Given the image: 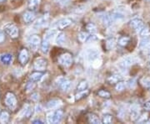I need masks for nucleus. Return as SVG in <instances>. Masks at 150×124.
<instances>
[{
	"label": "nucleus",
	"mask_w": 150,
	"mask_h": 124,
	"mask_svg": "<svg viewBox=\"0 0 150 124\" xmlns=\"http://www.w3.org/2000/svg\"><path fill=\"white\" fill-rule=\"evenodd\" d=\"M58 61H59L60 65L66 66V67H69L72 64L73 59H72V56H71V54L69 53H65V54H61L59 56Z\"/></svg>",
	"instance_id": "obj_1"
},
{
	"label": "nucleus",
	"mask_w": 150,
	"mask_h": 124,
	"mask_svg": "<svg viewBox=\"0 0 150 124\" xmlns=\"http://www.w3.org/2000/svg\"><path fill=\"white\" fill-rule=\"evenodd\" d=\"M134 62H135V59H134V57H132V56H127V57L123 58V59H121V61L118 63V65L123 70H126L127 68H129L132 65H134Z\"/></svg>",
	"instance_id": "obj_2"
},
{
	"label": "nucleus",
	"mask_w": 150,
	"mask_h": 124,
	"mask_svg": "<svg viewBox=\"0 0 150 124\" xmlns=\"http://www.w3.org/2000/svg\"><path fill=\"white\" fill-rule=\"evenodd\" d=\"M130 26L134 29L136 31L138 32H140L144 28V21L141 19H139V18H136V19H132L130 23H129Z\"/></svg>",
	"instance_id": "obj_3"
},
{
	"label": "nucleus",
	"mask_w": 150,
	"mask_h": 124,
	"mask_svg": "<svg viewBox=\"0 0 150 124\" xmlns=\"http://www.w3.org/2000/svg\"><path fill=\"white\" fill-rule=\"evenodd\" d=\"M5 103L6 105L11 109H14L17 105V99L14 94L8 92L5 97Z\"/></svg>",
	"instance_id": "obj_4"
},
{
	"label": "nucleus",
	"mask_w": 150,
	"mask_h": 124,
	"mask_svg": "<svg viewBox=\"0 0 150 124\" xmlns=\"http://www.w3.org/2000/svg\"><path fill=\"white\" fill-rule=\"evenodd\" d=\"M86 57L88 61L93 63L95 59L99 58V52L96 49H88L86 51Z\"/></svg>",
	"instance_id": "obj_5"
},
{
	"label": "nucleus",
	"mask_w": 150,
	"mask_h": 124,
	"mask_svg": "<svg viewBox=\"0 0 150 124\" xmlns=\"http://www.w3.org/2000/svg\"><path fill=\"white\" fill-rule=\"evenodd\" d=\"M48 65V62L47 60L43 58H37V59L34 60V69L39 71H43L46 69Z\"/></svg>",
	"instance_id": "obj_6"
},
{
	"label": "nucleus",
	"mask_w": 150,
	"mask_h": 124,
	"mask_svg": "<svg viewBox=\"0 0 150 124\" xmlns=\"http://www.w3.org/2000/svg\"><path fill=\"white\" fill-rule=\"evenodd\" d=\"M7 34L10 36L11 38H17L18 36V29L13 24H8L4 28Z\"/></svg>",
	"instance_id": "obj_7"
},
{
	"label": "nucleus",
	"mask_w": 150,
	"mask_h": 124,
	"mask_svg": "<svg viewBox=\"0 0 150 124\" xmlns=\"http://www.w3.org/2000/svg\"><path fill=\"white\" fill-rule=\"evenodd\" d=\"M59 86L60 88L63 92H68L70 90L71 86H72V82L67 79H63V78H59Z\"/></svg>",
	"instance_id": "obj_8"
},
{
	"label": "nucleus",
	"mask_w": 150,
	"mask_h": 124,
	"mask_svg": "<svg viewBox=\"0 0 150 124\" xmlns=\"http://www.w3.org/2000/svg\"><path fill=\"white\" fill-rule=\"evenodd\" d=\"M139 118V108L136 105H134L130 109V118L133 121H136Z\"/></svg>",
	"instance_id": "obj_9"
},
{
	"label": "nucleus",
	"mask_w": 150,
	"mask_h": 124,
	"mask_svg": "<svg viewBox=\"0 0 150 124\" xmlns=\"http://www.w3.org/2000/svg\"><path fill=\"white\" fill-rule=\"evenodd\" d=\"M110 17H111L112 21L113 23L115 21H120V20L123 19L124 14L120 11H115V12H112V14H110Z\"/></svg>",
	"instance_id": "obj_10"
},
{
	"label": "nucleus",
	"mask_w": 150,
	"mask_h": 124,
	"mask_svg": "<svg viewBox=\"0 0 150 124\" xmlns=\"http://www.w3.org/2000/svg\"><path fill=\"white\" fill-rule=\"evenodd\" d=\"M28 59V53L27 49H23L20 51V54H19V61L22 65H25L27 63Z\"/></svg>",
	"instance_id": "obj_11"
},
{
	"label": "nucleus",
	"mask_w": 150,
	"mask_h": 124,
	"mask_svg": "<svg viewBox=\"0 0 150 124\" xmlns=\"http://www.w3.org/2000/svg\"><path fill=\"white\" fill-rule=\"evenodd\" d=\"M23 20L25 23H31L33 22L34 19H35V14L33 12H31V11H27L24 13L23 14Z\"/></svg>",
	"instance_id": "obj_12"
},
{
	"label": "nucleus",
	"mask_w": 150,
	"mask_h": 124,
	"mask_svg": "<svg viewBox=\"0 0 150 124\" xmlns=\"http://www.w3.org/2000/svg\"><path fill=\"white\" fill-rule=\"evenodd\" d=\"M72 24V21L70 19H68V18H65V19H63L61 20H59L58 22V24L57 26L59 28V29H65L68 26H69L70 24Z\"/></svg>",
	"instance_id": "obj_13"
},
{
	"label": "nucleus",
	"mask_w": 150,
	"mask_h": 124,
	"mask_svg": "<svg viewBox=\"0 0 150 124\" xmlns=\"http://www.w3.org/2000/svg\"><path fill=\"white\" fill-rule=\"evenodd\" d=\"M64 116V113L61 110H57L56 112H54V123H59Z\"/></svg>",
	"instance_id": "obj_14"
},
{
	"label": "nucleus",
	"mask_w": 150,
	"mask_h": 124,
	"mask_svg": "<svg viewBox=\"0 0 150 124\" xmlns=\"http://www.w3.org/2000/svg\"><path fill=\"white\" fill-rule=\"evenodd\" d=\"M65 41V34L64 32L58 33L55 39V43L59 45H62Z\"/></svg>",
	"instance_id": "obj_15"
},
{
	"label": "nucleus",
	"mask_w": 150,
	"mask_h": 124,
	"mask_svg": "<svg viewBox=\"0 0 150 124\" xmlns=\"http://www.w3.org/2000/svg\"><path fill=\"white\" fill-rule=\"evenodd\" d=\"M102 22L104 26H106V27L110 26L112 24V19L110 17V14H103L102 16Z\"/></svg>",
	"instance_id": "obj_16"
},
{
	"label": "nucleus",
	"mask_w": 150,
	"mask_h": 124,
	"mask_svg": "<svg viewBox=\"0 0 150 124\" xmlns=\"http://www.w3.org/2000/svg\"><path fill=\"white\" fill-rule=\"evenodd\" d=\"M116 39L114 38H109L107 40H106V43H105V45H106V48L108 50H111L112 49L115 47V45H116Z\"/></svg>",
	"instance_id": "obj_17"
},
{
	"label": "nucleus",
	"mask_w": 150,
	"mask_h": 124,
	"mask_svg": "<svg viewBox=\"0 0 150 124\" xmlns=\"http://www.w3.org/2000/svg\"><path fill=\"white\" fill-rule=\"evenodd\" d=\"M57 34H58L57 30H55V29H50V30H48V32L45 34V35H44V39L49 41V40H51V39H54V37H56V35H57Z\"/></svg>",
	"instance_id": "obj_18"
},
{
	"label": "nucleus",
	"mask_w": 150,
	"mask_h": 124,
	"mask_svg": "<svg viewBox=\"0 0 150 124\" xmlns=\"http://www.w3.org/2000/svg\"><path fill=\"white\" fill-rule=\"evenodd\" d=\"M60 105H61V101H59V100H51L47 103V108L48 109H55Z\"/></svg>",
	"instance_id": "obj_19"
},
{
	"label": "nucleus",
	"mask_w": 150,
	"mask_h": 124,
	"mask_svg": "<svg viewBox=\"0 0 150 124\" xmlns=\"http://www.w3.org/2000/svg\"><path fill=\"white\" fill-rule=\"evenodd\" d=\"M12 59H13V57L10 54H4L0 56V60L6 65L9 64L12 61Z\"/></svg>",
	"instance_id": "obj_20"
},
{
	"label": "nucleus",
	"mask_w": 150,
	"mask_h": 124,
	"mask_svg": "<svg viewBox=\"0 0 150 124\" xmlns=\"http://www.w3.org/2000/svg\"><path fill=\"white\" fill-rule=\"evenodd\" d=\"M88 122L93 124H100L101 121L98 118V117L93 113H90L88 115Z\"/></svg>",
	"instance_id": "obj_21"
},
{
	"label": "nucleus",
	"mask_w": 150,
	"mask_h": 124,
	"mask_svg": "<svg viewBox=\"0 0 150 124\" xmlns=\"http://www.w3.org/2000/svg\"><path fill=\"white\" fill-rule=\"evenodd\" d=\"M29 43L33 46H38L39 44L41 43V39L39 38V36H38V35H32L29 38Z\"/></svg>",
	"instance_id": "obj_22"
},
{
	"label": "nucleus",
	"mask_w": 150,
	"mask_h": 124,
	"mask_svg": "<svg viewBox=\"0 0 150 124\" xmlns=\"http://www.w3.org/2000/svg\"><path fill=\"white\" fill-rule=\"evenodd\" d=\"M150 45V37L149 36H145L141 39L139 43V47L141 49H144Z\"/></svg>",
	"instance_id": "obj_23"
},
{
	"label": "nucleus",
	"mask_w": 150,
	"mask_h": 124,
	"mask_svg": "<svg viewBox=\"0 0 150 124\" xmlns=\"http://www.w3.org/2000/svg\"><path fill=\"white\" fill-rule=\"evenodd\" d=\"M9 119V114L7 112H2L0 114V123H7Z\"/></svg>",
	"instance_id": "obj_24"
},
{
	"label": "nucleus",
	"mask_w": 150,
	"mask_h": 124,
	"mask_svg": "<svg viewBox=\"0 0 150 124\" xmlns=\"http://www.w3.org/2000/svg\"><path fill=\"white\" fill-rule=\"evenodd\" d=\"M41 49H42L43 53H44V54L48 53V49H49V42H48V40L44 39V40L41 44Z\"/></svg>",
	"instance_id": "obj_25"
},
{
	"label": "nucleus",
	"mask_w": 150,
	"mask_h": 124,
	"mask_svg": "<svg viewBox=\"0 0 150 124\" xmlns=\"http://www.w3.org/2000/svg\"><path fill=\"white\" fill-rule=\"evenodd\" d=\"M88 87V81H82L78 85L77 89H78L79 92H82V91H85V90H87Z\"/></svg>",
	"instance_id": "obj_26"
},
{
	"label": "nucleus",
	"mask_w": 150,
	"mask_h": 124,
	"mask_svg": "<svg viewBox=\"0 0 150 124\" xmlns=\"http://www.w3.org/2000/svg\"><path fill=\"white\" fill-rule=\"evenodd\" d=\"M43 73H41V72H34V73H33L32 75L30 76V79L33 81H39L42 77H43Z\"/></svg>",
	"instance_id": "obj_27"
},
{
	"label": "nucleus",
	"mask_w": 150,
	"mask_h": 124,
	"mask_svg": "<svg viewBox=\"0 0 150 124\" xmlns=\"http://www.w3.org/2000/svg\"><path fill=\"white\" fill-rule=\"evenodd\" d=\"M48 16H44L43 18H41V19H39L38 20L36 23V26L38 27H42V26H44V25H46V24H47V21H48Z\"/></svg>",
	"instance_id": "obj_28"
},
{
	"label": "nucleus",
	"mask_w": 150,
	"mask_h": 124,
	"mask_svg": "<svg viewBox=\"0 0 150 124\" xmlns=\"http://www.w3.org/2000/svg\"><path fill=\"white\" fill-rule=\"evenodd\" d=\"M87 29L88 30V32L91 33L92 34H94L97 32L96 26L93 24H92V23H89V24H87Z\"/></svg>",
	"instance_id": "obj_29"
},
{
	"label": "nucleus",
	"mask_w": 150,
	"mask_h": 124,
	"mask_svg": "<svg viewBox=\"0 0 150 124\" xmlns=\"http://www.w3.org/2000/svg\"><path fill=\"white\" fill-rule=\"evenodd\" d=\"M141 83L142 85L144 86L145 88L149 89L150 91V79L149 78H147V77H144L141 80Z\"/></svg>",
	"instance_id": "obj_30"
},
{
	"label": "nucleus",
	"mask_w": 150,
	"mask_h": 124,
	"mask_svg": "<svg viewBox=\"0 0 150 124\" xmlns=\"http://www.w3.org/2000/svg\"><path fill=\"white\" fill-rule=\"evenodd\" d=\"M129 43V37H122L118 39V44L121 45V46H126Z\"/></svg>",
	"instance_id": "obj_31"
},
{
	"label": "nucleus",
	"mask_w": 150,
	"mask_h": 124,
	"mask_svg": "<svg viewBox=\"0 0 150 124\" xmlns=\"http://www.w3.org/2000/svg\"><path fill=\"white\" fill-rule=\"evenodd\" d=\"M88 38V34L85 32H80L79 34V39L81 42H85Z\"/></svg>",
	"instance_id": "obj_32"
},
{
	"label": "nucleus",
	"mask_w": 150,
	"mask_h": 124,
	"mask_svg": "<svg viewBox=\"0 0 150 124\" xmlns=\"http://www.w3.org/2000/svg\"><path fill=\"white\" fill-rule=\"evenodd\" d=\"M140 35L145 37V36H149L150 35V29L148 27H144L141 31L139 32Z\"/></svg>",
	"instance_id": "obj_33"
},
{
	"label": "nucleus",
	"mask_w": 150,
	"mask_h": 124,
	"mask_svg": "<svg viewBox=\"0 0 150 124\" xmlns=\"http://www.w3.org/2000/svg\"><path fill=\"white\" fill-rule=\"evenodd\" d=\"M112 117L111 115H105L103 117V123L106 124L112 123Z\"/></svg>",
	"instance_id": "obj_34"
},
{
	"label": "nucleus",
	"mask_w": 150,
	"mask_h": 124,
	"mask_svg": "<svg viewBox=\"0 0 150 124\" xmlns=\"http://www.w3.org/2000/svg\"><path fill=\"white\" fill-rule=\"evenodd\" d=\"M98 96L101 97H104V98H109L110 97V93L107 91H105V90H101V91H99L98 92Z\"/></svg>",
	"instance_id": "obj_35"
},
{
	"label": "nucleus",
	"mask_w": 150,
	"mask_h": 124,
	"mask_svg": "<svg viewBox=\"0 0 150 124\" xmlns=\"http://www.w3.org/2000/svg\"><path fill=\"white\" fill-rule=\"evenodd\" d=\"M124 88H125V84L123 82H118L115 86V89L117 92H122L124 90Z\"/></svg>",
	"instance_id": "obj_36"
},
{
	"label": "nucleus",
	"mask_w": 150,
	"mask_h": 124,
	"mask_svg": "<svg viewBox=\"0 0 150 124\" xmlns=\"http://www.w3.org/2000/svg\"><path fill=\"white\" fill-rule=\"evenodd\" d=\"M39 3H40V0H30L29 7L32 8V9H35L37 6H38Z\"/></svg>",
	"instance_id": "obj_37"
},
{
	"label": "nucleus",
	"mask_w": 150,
	"mask_h": 124,
	"mask_svg": "<svg viewBox=\"0 0 150 124\" xmlns=\"http://www.w3.org/2000/svg\"><path fill=\"white\" fill-rule=\"evenodd\" d=\"M88 93V91L85 90V91H82V92H79L76 96H75V98L77 99V100H79L81 98H83V97H85V95Z\"/></svg>",
	"instance_id": "obj_38"
},
{
	"label": "nucleus",
	"mask_w": 150,
	"mask_h": 124,
	"mask_svg": "<svg viewBox=\"0 0 150 124\" xmlns=\"http://www.w3.org/2000/svg\"><path fill=\"white\" fill-rule=\"evenodd\" d=\"M92 64H93V66L94 68H98V67H100L101 65H102V60L98 58V59H95Z\"/></svg>",
	"instance_id": "obj_39"
},
{
	"label": "nucleus",
	"mask_w": 150,
	"mask_h": 124,
	"mask_svg": "<svg viewBox=\"0 0 150 124\" xmlns=\"http://www.w3.org/2000/svg\"><path fill=\"white\" fill-rule=\"evenodd\" d=\"M98 39V38L97 37L96 35H94V34H92L90 36H88V38L87 39V42H88V43H93V42H95Z\"/></svg>",
	"instance_id": "obj_40"
},
{
	"label": "nucleus",
	"mask_w": 150,
	"mask_h": 124,
	"mask_svg": "<svg viewBox=\"0 0 150 124\" xmlns=\"http://www.w3.org/2000/svg\"><path fill=\"white\" fill-rule=\"evenodd\" d=\"M47 122L48 123H54V113H49L47 115Z\"/></svg>",
	"instance_id": "obj_41"
},
{
	"label": "nucleus",
	"mask_w": 150,
	"mask_h": 124,
	"mask_svg": "<svg viewBox=\"0 0 150 124\" xmlns=\"http://www.w3.org/2000/svg\"><path fill=\"white\" fill-rule=\"evenodd\" d=\"M128 86H129V88H134L136 86V81L135 79H130L129 81H128Z\"/></svg>",
	"instance_id": "obj_42"
},
{
	"label": "nucleus",
	"mask_w": 150,
	"mask_h": 124,
	"mask_svg": "<svg viewBox=\"0 0 150 124\" xmlns=\"http://www.w3.org/2000/svg\"><path fill=\"white\" fill-rule=\"evenodd\" d=\"M31 98H32V100H33V101H38V98H39V94L38 93H33Z\"/></svg>",
	"instance_id": "obj_43"
},
{
	"label": "nucleus",
	"mask_w": 150,
	"mask_h": 124,
	"mask_svg": "<svg viewBox=\"0 0 150 124\" xmlns=\"http://www.w3.org/2000/svg\"><path fill=\"white\" fill-rule=\"evenodd\" d=\"M144 108L146 110H150V100L147 101V102L144 104Z\"/></svg>",
	"instance_id": "obj_44"
},
{
	"label": "nucleus",
	"mask_w": 150,
	"mask_h": 124,
	"mask_svg": "<svg viewBox=\"0 0 150 124\" xmlns=\"http://www.w3.org/2000/svg\"><path fill=\"white\" fill-rule=\"evenodd\" d=\"M59 1L62 5H67V4H69L70 0H59Z\"/></svg>",
	"instance_id": "obj_45"
},
{
	"label": "nucleus",
	"mask_w": 150,
	"mask_h": 124,
	"mask_svg": "<svg viewBox=\"0 0 150 124\" xmlns=\"http://www.w3.org/2000/svg\"><path fill=\"white\" fill-rule=\"evenodd\" d=\"M4 34L2 30H0V43L4 42Z\"/></svg>",
	"instance_id": "obj_46"
},
{
	"label": "nucleus",
	"mask_w": 150,
	"mask_h": 124,
	"mask_svg": "<svg viewBox=\"0 0 150 124\" xmlns=\"http://www.w3.org/2000/svg\"><path fill=\"white\" fill-rule=\"evenodd\" d=\"M42 110H43V109H42L41 105H37V106H36V108H35V111H36V113H40Z\"/></svg>",
	"instance_id": "obj_47"
},
{
	"label": "nucleus",
	"mask_w": 150,
	"mask_h": 124,
	"mask_svg": "<svg viewBox=\"0 0 150 124\" xmlns=\"http://www.w3.org/2000/svg\"><path fill=\"white\" fill-rule=\"evenodd\" d=\"M33 123L42 124V123H43V122L42 121V120H40V119H36V120H33Z\"/></svg>",
	"instance_id": "obj_48"
},
{
	"label": "nucleus",
	"mask_w": 150,
	"mask_h": 124,
	"mask_svg": "<svg viewBox=\"0 0 150 124\" xmlns=\"http://www.w3.org/2000/svg\"><path fill=\"white\" fill-rule=\"evenodd\" d=\"M33 86H34L33 83H28V86H27L28 91H29V90L33 89Z\"/></svg>",
	"instance_id": "obj_49"
},
{
	"label": "nucleus",
	"mask_w": 150,
	"mask_h": 124,
	"mask_svg": "<svg viewBox=\"0 0 150 124\" xmlns=\"http://www.w3.org/2000/svg\"><path fill=\"white\" fill-rule=\"evenodd\" d=\"M4 1H5V0H0V3H2V2H4Z\"/></svg>",
	"instance_id": "obj_50"
},
{
	"label": "nucleus",
	"mask_w": 150,
	"mask_h": 124,
	"mask_svg": "<svg viewBox=\"0 0 150 124\" xmlns=\"http://www.w3.org/2000/svg\"><path fill=\"white\" fill-rule=\"evenodd\" d=\"M149 66H150V63H149Z\"/></svg>",
	"instance_id": "obj_51"
},
{
	"label": "nucleus",
	"mask_w": 150,
	"mask_h": 124,
	"mask_svg": "<svg viewBox=\"0 0 150 124\" xmlns=\"http://www.w3.org/2000/svg\"><path fill=\"white\" fill-rule=\"evenodd\" d=\"M149 56H150V53H149Z\"/></svg>",
	"instance_id": "obj_52"
}]
</instances>
